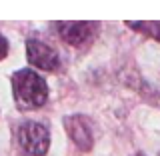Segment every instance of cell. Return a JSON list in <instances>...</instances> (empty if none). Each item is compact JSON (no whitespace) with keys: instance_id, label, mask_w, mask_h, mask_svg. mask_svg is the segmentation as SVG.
<instances>
[{"instance_id":"6da1fadb","label":"cell","mask_w":160,"mask_h":156,"mask_svg":"<svg viewBox=\"0 0 160 156\" xmlns=\"http://www.w3.org/2000/svg\"><path fill=\"white\" fill-rule=\"evenodd\" d=\"M12 92L18 108L22 110L40 108L48 100V86L44 78L28 68L16 70L12 74Z\"/></svg>"},{"instance_id":"7a4b0ae2","label":"cell","mask_w":160,"mask_h":156,"mask_svg":"<svg viewBox=\"0 0 160 156\" xmlns=\"http://www.w3.org/2000/svg\"><path fill=\"white\" fill-rule=\"evenodd\" d=\"M18 146L26 156H46L50 148V130L46 124L26 120L18 126Z\"/></svg>"},{"instance_id":"3957f363","label":"cell","mask_w":160,"mask_h":156,"mask_svg":"<svg viewBox=\"0 0 160 156\" xmlns=\"http://www.w3.org/2000/svg\"><path fill=\"white\" fill-rule=\"evenodd\" d=\"M26 56L28 62L32 66H36L40 70H48V72H54L60 66V58L58 52L52 46H48L46 42L38 38H30L26 42Z\"/></svg>"},{"instance_id":"277c9868","label":"cell","mask_w":160,"mask_h":156,"mask_svg":"<svg viewBox=\"0 0 160 156\" xmlns=\"http://www.w3.org/2000/svg\"><path fill=\"white\" fill-rule=\"evenodd\" d=\"M64 128H66L70 140L74 144L88 152L94 144V134H92V126H90V120L82 114H72V116H66L64 118Z\"/></svg>"},{"instance_id":"5b68a950","label":"cell","mask_w":160,"mask_h":156,"mask_svg":"<svg viewBox=\"0 0 160 156\" xmlns=\"http://www.w3.org/2000/svg\"><path fill=\"white\" fill-rule=\"evenodd\" d=\"M58 34L70 46H82L94 38L98 30L96 22H58Z\"/></svg>"},{"instance_id":"8992f818","label":"cell","mask_w":160,"mask_h":156,"mask_svg":"<svg viewBox=\"0 0 160 156\" xmlns=\"http://www.w3.org/2000/svg\"><path fill=\"white\" fill-rule=\"evenodd\" d=\"M126 26H130L132 30H136V32H142L148 38H154L160 42V22H130L128 20Z\"/></svg>"},{"instance_id":"52a82bcc","label":"cell","mask_w":160,"mask_h":156,"mask_svg":"<svg viewBox=\"0 0 160 156\" xmlns=\"http://www.w3.org/2000/svg\"><path fill=\"white\" fill-rule=\"evenodd\" d=\"M6 54H8V40L0 34V60L6 58Z\"/></svg>"},{"instance_id":"ba28073f","label":"cell","mask_w":160,"mask_h":156,"mask_svg":"<svg viewBox=\"0 0 160 156\" xmlns=\"http://www.w3.org/2000/svg\"><path fill=\"white\" fill-rule=\"evenodd\" d=\"M132 156H146L144 152H136V154H132Z\"/></svg>"},{"instance_id":"9c48e42d","label":"cell","mask_w":160,"mask_h":156,"mask_svg":"<svg viewBox=\"0 0 160 156\" xmlns=\"http://www.w3.org/2000/svg\"><path fill=\"white\" fill-rule=\"evenodd\" d=\"M158 156H160V154H158Z\"/></svg>"}]
</instances>
